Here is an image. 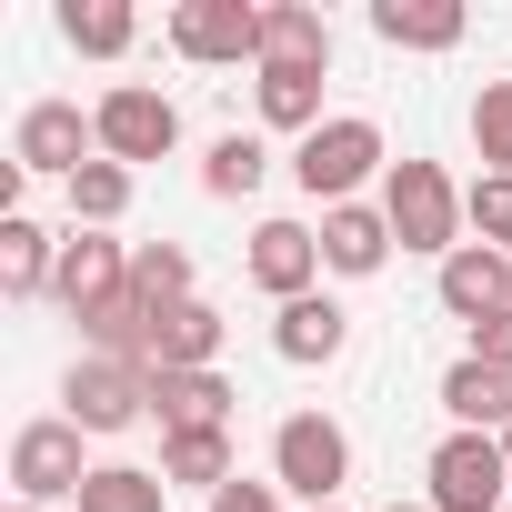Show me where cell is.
Instances as JSON below:
<instances>
[{"mask_svg": "<svg viewBox=\"0 0 512 512\" xmlns=\"http://www.w3.org/2000/svg\"><path fill=\"white\" fill-rule=\"evenodd\" d=\"M171 51L201 61V71L262 61V11H251V0H181V11H171Z\"/></svg>", "mask_w": 512, "mask_h": 512, "instance_id": "8", "label": "cell"}, {"mask_svg": "<svg viewBox=\"0 0 512 512\" xmlns=\"http://www.w3.org/2000/svg\"><path fill=\"white\" fill-rule=\"evenodd\" d=\"M342 342H352V312L332 302V292H302V302H282V322H272V352L282 362H342Z\"/></svg>", "mask_w": 512, "mask_h": 512, "instance_id": "14", "label": "cell"}, {"mask_svg": "<svg viewBox=\"0 0 512 512\" xmlns=\"http://www.w3.org/2000/svg\"><path fill=\"white\" fill-rule=\"evenodd\" d=\"M91 161H101V121H91L81 101H31V111H21V131H11V171H21V181H61V191H71Z\"/></svg>", "mask_w": 512, "mask_h": 512, "instance_id": "4", "label": "cell"}, {"mask_svg": "<svg viewBox=\"0 0 512 512\" xmlns=\"http://www.w3.org/2000/svg\"><path fill=\"white\" fill-rule=\"evenodd\" d=\"M372 31L392 51H452L472 21H462V0H372Z\"/></svg>", "mask_w": 512, "mask_h": 512, "instance_id": "20", "label": "cell"}, {"mask_svg": "<svg viewBox=\"0 0 512 512\" xmlns=\"http://www.w3.org/2000/svg\"><path fill=\"white\" fill-rule=\"evenodd\" d=\"M382 512H432V502H382Z\"/></svg>", "mask_w": 512, "mask_h": 512, "instance_id": "32", "label": "cell"}, {"mask_svg": "<svg viewBox=\"0 0 512 512\" xmlns=\"http://www.w3.org/2000/svg\"><path fill=\"white\" fill-rule=\"evenodd\" d=\"M502 462H512V422H502Z\"/></svg>", "mask_w": 512, "mask_h": 512, "instance_id": "33", "label": "cell"}, {"mask_svg": "<svg viewBox=\"0 0 512 512\" xmlns=\"http://www.w3.org/2000/svg\"><path fill=\"white\" fill-rule=\"evenodd\" d=\"M462 211H472V241L512 251V181H472V191H462Z\"/></svg>", "mask_w": 512, "mask_h": 512, "instance_id": "29", "label": "cell"}, {"mask_svg": "<svg viewBox=\"0 0 512 512\" xmlns=\"http://www.w3.org/2000/svg\"><path fill=\"white\" fill-rule=\"evenodd\" d=\"M61 402H71V422H81V432H131V422L151 412V372H141V362L91 352V362H71Z\"/></svg>", "mask_w": 512, "mask_h": 512, "instance_id": "9", "label": "cell"}, {"mask_svg": "<svg viewBox=\"0 0 512 512\" xmlns=\"http://www.w3.org/2000/svg\"><path fill=\"white\" fill-rule=\"evenodd\" d=\"M121 211H131V171H121V161H91V171L71 181V231H111Z\"/></svg>", "mask_w": 512, "mask_h": 512, "instance_id": "28", "label": "cell"}, {"mask_svg": "<svg viewBox=\"0 0 512 512\" xmlns=\"http://www.w3.org/2000/svg\"><path fill=\"white\" fill-rule=\"evenodd\" d=\"M61 282V241L31 221V211H0V292L11 302H41Z\"/></svg>", "mask_w": 512, "mask_h": 512, "instance_id": "16", "label": "cell"}, {"mask_svg": "<svg viewBox=\"0 0 512 512\" xmlns=\"http://www.w3.org/2000/svg\"><path fill=\"white\" fill-rule=\"evenodd\" d=\"M251 282H262L272 302H302L322 282V231L312 221H262L251 231Z\"/></svg>", "mask_w": 512, "mask_h": 512, "instance_id": "12", "label": "cell"}, {"mask_svg": "<svg viewBox=\"0 0 512 512\" xmlns=\"http://www.w3.org/2000/svg\"><path fill=\"white\" fill-rule=\"evenodd\" d=\"M51 292L71 302V322L131 302V251H121L111 231H71V241H61V282H51Z\"/></svg>", "mask_w": 512, "mask_h": 512, "instance_id": "10", "label": "cell"}, {"mask_svg": "<svg viewBox=\"0 0 512 512\" xmlns=\"http://www.w3.org/2000/svg\"><path fill=\"white\" fill-rule=\"evenodd\" d=\"M161 482H201V492L241 482L231 472V432H161Z\"/></svg>", "mask_w": 512, "mask_h": 512, "instance_id": "24", "label": "cell"}, {"mask_svg": "<svg viewBox=\"0 0 512 512\" xmlns=\"http://www.w3.org/2000/svg\"><path fill=\"white\" fill-rule=\"evenodd\" d=\"M272 482L302 492L312 512L342 502V482H352V432H342L332 412H292V422L272 432Z\"/></svg>", "mask_w": 512, "mask_h": 512, "instance_id": "5", "label": "cell"}, {"mask_svg": "<svg viewBox=\"0 0 512 512\" xmlns=\"http://www.w3.org/2000/svg\"><path fill=\"white\" fill-rule=\"evenodd\" d=\"M221 362V312L211 302H181L151 322V372H211Z\"/></svg>", "mask_w": 512, "mask_h": 512, "instance_id": "19", "label": "cell"}, {"mask_svg": "<svg viewBox=\"0 0 512 512\" xmlns=\"http://www.w3.org/2000/svg\"><path fill=\"white\" fill-rule=\"evenodd\" d=\"M91 472H101V462H81V422H71V412H61V422H21V442H11L21 502H81Z\"/></svg>", "mask_w": 512, "mask_h": 512, "instance_id": "7", "label": "cell"}, {"mask_svg": "<svg viewBox=\"0 0 512 512\" xmlns=\"http://www.w3.org/2000/svg\"><path fill=\"white\" fill-rule=\"evenodd\" d=\"M61 41H71L81 61H121V51L141 41V11H131V0H71V11H61Z\"/></svg>", "mask_w": 512, "mask_h": 512, "instance_id": "21", "label": "cell"}, {"mask_svg": "<svg viewBox=\"0 0 512 512\" xmlns=\"http://www.w3.org/2000/svg\"><path fill=\"white\" fill-rule=\"evenodd\" d=\"M262 71H332V21L312 0H272L262 11Z\"/></svg>", "mask_w": 512, "mask_h": 512, "instance_id": "17", "label": "cell"}, {"mask_svg": "<svg viewBox=\"0 0 512 512\" xmlns=\"http://www.w3.org/2000/svg\"><path fill=\"white\" fill-rule=\"evenodd\" d=\"M382 221H392L402 251H432V262H452L472 211H462V191H452L442 161H392V171H382Z\"/></svg>", "mask_w": 512, "mask_h": 512, "instance_id": "1", "label": "cell"}, {"mask_svg": "<svg viewBox=\"0 0 512 512\" xmlns=\"http://www.w3.org/2000/svg\"><path fill=\"white\" fill-rule=\"evenodd\" d=\"M262 171H272V151L251 141V131H221V141L201 151V191H211V201H251V191H262Z\"/></svg>", "mask_w": 512, "mask_h": 512, "instance_id": "23", "label": "cell"}, {"mask_svg": "<svg viewBox=\"0 0 512 512\" xmlns=\"http://www.w3.org/2000/svg\"><path fill=\"white\" fill-rule=\"evenodd\" d=\"M322 512H342V502H322Z\"/></svg>", "mask_w": 512, "mask_h": 512, "instance_id": "35", "label": "cell"}, {"mask_svg": "<svg viewBox=\"0 0 512 512\" xmlns=\"http://www.w3.org/2000/svg\"><path fill=\"white\" fill-rule=\"evenodd\" d=\"M91 121H101V161H121V171L181 151V111H171L151 81H111V91L91 101Z\"/></svg>", "mask_w": 512, "mask_h": 512, "instance_id": "6", "label": "cell"}, {"mask_svg": "<svg viewBox=\"0 0 512 512\" xmlns=\"http://www.w3.org/2000/svg\"><path fill=\"white\" fill-rule=\"evenodd\" d=\"M161 502H171V482L141 472V462H101V472L81 482V512H161Z\"/></svg>", "mask_w": 512, "mask_h": 512, "instance_id": "26", "label": "cell"}, {"mask_svg": "<svg viewBox=\"0 0 512 512\" xmlns=\"http://www.w3.org/2000/svg\"><path fill=\"white\" fill-rule=\"evenodd\" d=\"M422 502L432 512H512V462H502V432H442L432 462H422Z\"/></svg>", "mask_w": 512, "mask_h": 512, "instance_id": "3", "label": "cell"}, {"mask_svg": "<svg viewBox=\"0 0 512 512\" xmlns=\"http://www.w3.org/2000/svg\"><path fill=\"white\" fill-rule=\"evenodd\" d=\"M231 382L221 372H151V412H161V432H231Z\"/></svg>", "mask_w": 512, "mask_h": 512, "instance_id": "15", "label": "cell"}, {"mask_svg": "<svg viewBox=\"0 0 512 512\" xmlns=\"http://www.w3.org/2000/svg\"><path fill=\"white\" fill-rule=\"evenodd\" d=\"M11 512H41V502H11Z\"/></svg>", "mask_w": 512, "mask_h": 512, "instance_id": "34", "label": "cell"}, {"mask_svg": "<svg viewBox=\"0 0 512 512\" xmlns=\"http://www.w3.org/2000/svg\"><path fill=\"white\" fill-rule=\"evenodd\" d=\"M372 171H392V151H382V121H362V111H332L312 141H292V181H302L322 211L362 201V181H372Z\"/></svg>", "mask_w": 512, "mask_h": 512, "instance_id": "2", "label": "cell"}, {"mask_svg": "<svg viewBox=\"0 0 512 512\" xmlns=\"http://www.w3.org/2000/svg\"><path fill=\"white\" fill-rule=\"evenodd\" d=\"M442 312L472 332V322H492V312H512V251H492V241H462L452 262H442Z\"/></svg>", "mask_w": 512, "mask_h": 512, "instance_id": "11", "label": "cell"}, {"mask_svg": "<svg viewBox=\"0 0 512 512\" xmlns=\"http://www.w3.org/2000/svg\"><path fill=\"white\" fill-rule=\"evenodd\" d=\"M131 292H141L151 312L201 302V292H191V251H181V241H141V251H131Z\"/></svg>", "mask_w": 512, "mask_h": 512, "instance_id": "25", "label": "cell"}, {"mask_svg": "<svg viewBox=\"0 0 512 512\" xmlns=\"http://www.w3.org/2000/svg\"><path fill=\"white\" fill-rule=\"evenodd\" d=\"M472 151H482V181H512V81L472 91Z\"/></svg>", "mask_w": 512, "mask_h": 512, "instance_id": "27", "label": "cell"}, {"mask_svg": "<svg viewBox=\"0 0 512 512\" xmlns=\"http://www.w3.org/2000/svg\"><path fill=\"white\" fill-rule=\"evenodd\" d=\"M251 91H262V131H292V141L322 131V71H262Z\"/></svg>", "mask_w": 512, "mask_h": 512, "instance_id": "22", "label": "cell"}, {"mask_svg": "<svg viewBox=\"0 0 512 512\" xmlns=\"http://www.w3.org/2000/svg\"><path fill=\"white\" fill-rule=\"evenodd\" d=\"M472 362H492V372H512V312H492V322H472Z\"/></svg>", "mask_w": 512, "mask_h": 512, "instance_id": "31", "label": "cell"}, {"mask_svg": "<svg viewBox=\"0 0 512 512\" xmlns=\"http://www.w3.org/2000/svg\"><path fill=\"white\" fill-rule=\"evenodd\" d=\"M211 512H282V482H221Z\"/></svg>", "mask_w": 512, "mask_h": 512, "instance_id": "30", "label": "cell"}, {"mask_svg": "<svg viewBox=\"0 0 512 512\" xmlns=\"http://www.w3.org/2000/svg\"><path fill=\"white\" fill-rule=\"evenodd\" d=\"M382 262H392V221H382V201H342V211H322V272L372 282Z\"/></svg>", "mask_w": 512, "mask_h": 512, "instance_id": "13", "label": "cell"}, {"mask_svg": "<svg viewBox=\"0 0 512 512\" xmlns=\"http://www.w3.org/2000/svg\"><path fill=\"white\" fill-rule=\"evenodd\" d=\"M442 412H452V432H502L512 422V372H492V362H452L442 372Z\"/></svg>", "mask_w": 512, "mask_h": 512, "instance_id": "18", "label": "cell"}]
</instances>
